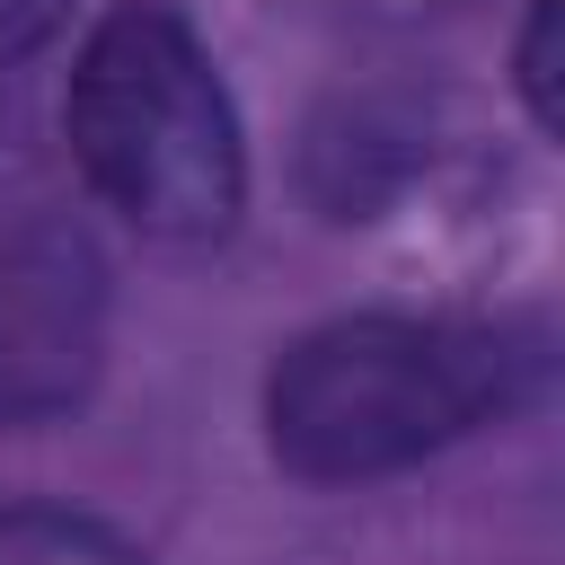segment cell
Here are the masks:
<instances>
[{"label":"cell","instance_id":"cell-1","mask_svg":"<svg viewBox=\"0 0 565 565\" xmlns=\"http://www.w3.org/2000/svg\"><path fill=\"white\" fill-rule=\"evenodd\" d=\"M539 388V353L486 318H335L265 380V441L309 486L397 477Z\"/></svg>","mask_w":565,"mask_h":565},{"label":"cell","instance_id":"cell-2","mask_svg":"<svg viewBox=\"0 0 565 565\" xmlns=\"http://www.w3.org/2000/svg\"><path fill=\"white\" fill-rule=\"evenodd\" d=\"M62 132L88 194L124 212L141 238H221L247 203L230 88L194 44V26L159 0H124L88 26Z\"/></svg>","mask_w":565,"mask_h":565},{"label":"cell","instance_id":"cell-3","mask_svg":"<svg viewBox=\"0 0 565 565\" xmlns=\"http://www.w3.org/2000/svg\"><path fill=\"white\" fill-rule=\"evenodd\" d=\"M97 256L62 221H26L0 238V415H53L79 397L97 362Z\"/></svg>","mask_w":565,"mask_h":565},{"label":"cell","instance_id":"cell-4","mask_svg":"<svg viewBox=\"0 0 565 565\" xmlns=\"http://www.w3.org/2000/svg\"><path fill=\"white\" fill-rule=\"evenodd\" d=\"M0 565H141V556L79 512H0Z\"/></svg>","mask_w":565,"mask_h":565},{"label":"cell","instance_id":"cell-5","mask_svg":"<svg viewBox=\"0 0 565 565\" xmlns=\"http://www.w3.org/2000/svg\"><path fill=\"white\" fill-rule=\"evenodd\" d=\"M521 97L539 124H556V0L530 9V35H521Z\"/></svg>","mask_w":565,"mask_h":565},{"label":"cell","instance_id":"cell-6","mask_svg":"<svg viewBox=\"0 0 565 565\" xmlns=\"http://www.w3.org/2000/svg\"><path fill=\"white\" fill-rule=\"evenodd\" d=\"M71 0H0V71H18L26 53H44L62 35Z\"/></svg>","mask_w":565,"mask_h":565}]
</instances>
